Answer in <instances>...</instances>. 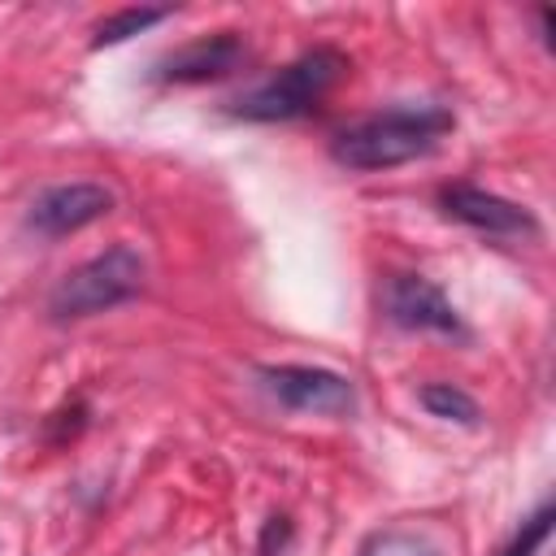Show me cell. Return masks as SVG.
I'll use <instances>...</instances> for the list:
<instances>
[{"instance_id":"cell-1","label":"cell","mask_w":556,"mask_h":556,"mask_svg":"<svg viewBox=\"0 0 556 556\" xmlns=\"http://www.w3.org/2000/svg\"><path fill=\"white\" fill-rule=\"evenodd\" d=\"M452 126L456 122L443 104H400V109L374 113V117L339 130L330 139V156L343 169L378 174V169H395V165L426 156Z\"/></svg>"},{"instance_id":"cell-2","label":"cell","mask_w":556,"mask_h":556,"mask_svg":"<svg viewBox=\"0 0 556 556\" xmlns=\"http://www.w3.org/2000/svg\"><path fill=\"white\" fill-rule=\"evenodd\" d=\"M348 70H352V61L339 48L317 43L304 56H295L291 65H282L278 74H269L265 83H256L252 91L235 96L230 113L243 117V122H291V117H304L348 78Z\"/></svg>"},{"instance_id":"cell-3","label":"cell","mask_w":556,"mask_h":556,"mask_svg":"<svg viewBox=\"0 0 556 556\" xmlns=\"http://www.w3.org/2000/svg\"><path fill=\"white\" fill-rule=\"evenodd\" d=\"M143 256L130 243H113L100 256L83 261L78 269H70L52 295H48V317L52 321H83V317H100L126 300H135L143 291Z\"/></svg>"},{"instance_id":"cell-4","label":"cell","mask_w":556,"mask_h":556,"mask_svg":"<svg viewBox=\"0 0 556 556\" xmlns=\"http://www.w3.org/2000/svg\"><path fill=\"white\" fill-rule=\"evenodd\" d=\"M261 387L291 413H317V417H348L356 408V387L321 365H261Z\"/></svg>"},{"instance_id":"cell-5","label":"cell","mask_w":556,"mask_h":556,"mask_svg":"<svg viewBox=\"0 0 556 556\" xmlns=\"http://www.w3.org/2000/svg\"><path fill=\"white\" fill-rule=\"evenodd\" d=\"M109 208H113V191L104 182H56L30 200L26 230H35L43 239H65V235H78L83 226L109 217Z\"/></svg>"},{"instance_id":"cell-6","label":"cell","mask_w":556,"mask_h":556,"mask_svg":"<svg viewBox=\"0 0 556 556\" xmlns=\"http://www.w3.org/2000/svg\"><path fill=\"white\" fill-rule=\"evenodd\" d=\"M387 317L404 330H426V334H447V339H465V321L452 308V300L443 295V287H434L421 274H391L387 291H382Z\"/></svg>"},{"instance_id":"cell-7","label":"cell","mask_w":556,"mask_h":556,"mask_svg":"<svg viewBox=\"0 0 556 556\" xmlns=\"http://www.w3.org/2000/svg\"><path fill=\"white\" fill-rule=\"evenodd\" d=\"M439 204L447 217L482 230V235H495V239H534L539 235V217L526 208V204H513L495 191H482V187H469V182H452L439 191Z\"/></svg>"},{"instance_id":"cell-8","label":"cell","mask_w":556,"mask_h":556,"mask_svg":"<svg viewBox=\"0 0 556 556\" xmlns=\"http://www.w3.org/2000/svg\"><path fill=\"white\" fill-rule=\"evenodd\" d=\"M243 39L235 30H222V35H204V39H191L182 48H174L169 56L156 61V78L161 83H213V78H226L243 65Z\"/></svg>"},{"instance_id":"cell-9","label":"cell","mask_w":556,"mask_h":556,"mask_svg":"<svg viewBox=\"0 0 556 556\" xmlns=\"http://www.w3.org/2000/svg\"><path fill=\"white\" fill-rule=\"evenodd\" d=\"M417 400L430 417H443V421H456V426H478V417H482L478 400L469 391H460L456 382H426L417 391Z\"/></svg>"},{"instance_id":"cell-10","label":"cell","mask_w":556,"mask_h":556,"mask_svg":"<svg viewBox=\"0 0 556 556\" xmlns=\"http://www.w3.org/2000/svg\"><path fill=\"white\" fill-rule=\"evenodd\" d=\"M165 17H169V9H122V13H113V17H104V22L96 26L91 48H113V43H126L130 35H139V30H148V26L165 22Z\"/></svg>"},{"instance_id":"cell-11","label":"cell","mask_w":556,"mask_h":556,"mask_svg":"<svg viewBox=\"0 0 556 556\" xmlns=\"http://www.w3.org/2000/svg\"><path fill=\"white\" fill-rule=\"evenodd\" d=\"M356 556H443L426 534L417 530H404V526H391V530H378L365 539V547Z\"/></svg>"},{"instance_id":"cell-12","label":"cell","mask_w":556,"mask_h":556,"mask_svg":"<svg viewBox=\"0 0 556 556\" xmlns=\"http://www.w3.org/2000/svg\"><path fill=\"white\" fill-rule=\"evenodd\" d=\"M552 517H556V508H552V504H539V508L521 521V530L508 539V547H504L500 556H534V552L543 547V539L552 534Z\"/></svg>"}]
</instances>
